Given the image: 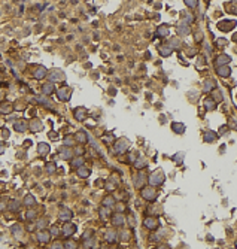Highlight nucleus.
<instances>
[{
  "instance_id": "obj_14",
  "label": "nucleus",
  "mask_w": 237,
  "mask_h": 249,
  "mask_svg": "<svg viewBox=\"0 0 237 249\" xmlns=\"http://www.w3.org/2000/svg\"><path fill=\"white\" fill-rule=\"evenodd\" d=\"M230 73H231V70H230V67H228L227 64H224V66H218V75H219V76H222V78H228Z\"/></svg>"
},
{
  "instance_id": "obj_46",
  "label": "nucleus",
  "mask_w": 237,
  "mask_h": 249,
  "mask_svg": "<svg viewBox=\"0 0 237 249\" xmlns=\"http://www.w3.org/2000/svg\"><path fill=\"white\" fill-rule=\"evenodd\" d=\"M176 163H182V160H184V154H176V157L173 158Z\"/></svg>"
},
{
  "instance_id": "obj_48",
  "label": "nucleus",
  "mask_w": 237,
  "mask_h": 249,
  "mask_svg": "<svg viewBox=\"0 0 237 249\" xmlns=\"http://www.w3.org/2000/svg\"><path fill=\"white\" fill-rule=\"evenodd\" d=\"M121 237H122V240H128V239H130V233H128V231H122V233H121Z\"/></svg>"
},
{
  "instance_id": "obj_38",
  "label": "nucleus",
  "mask_w": 237,
  "mask_h": 249,
  "mask_svg": "<svg viewBox=\"0 0 237 249\" xmlns=\"http://www.w3.org/2000/svg\"><path fill=\"white\" fill-rule=\"evenodd\" d=\"M97 243H96V239L94 237H90V239H85V242H84V246H96Z\"/></svg>"
},
{
  "instance_id": "obj_31",
  "label": "nucleus",
  "mask_w": 237,
  "mask_h": 249,
  "mask_svg": "<svg viewBox=\"0 0 237 249\" xmlns=\"http://www.w3.org/2000/svg\"><path fill=\"white\" fill-rule=\"evenodd\" d=\"M117 240V233L114 231V230H109L108 233H106V242L108 243H114Z\"/></svg>"
},
{
  "instance_id": "obj_50",
  "label": "nucleus",
  "mask_w": 237,
  "mask_h": 249,
  "mask_svg": "<svg viewBox=\"0 0 237 249\" xmlns=\"http://www.w3.org/2000/svg\"><path fill=\"white\" fill-rule=\"evenodd\" d=\"M105 140H106V142H111V143H112V142L115 140V137H114V134H109V136H106V137H105Z\"/></svg>"
},
{
  "instance_id": "obj_23",
  "label": "nucleus",
  "mask_w": 237,
  "mask_h": 249,
  "mask_svg": "<svg viewBox=\"0 0 237 249\" xmlns=\"http://www.w3.org/2000/svg\"><path fill=\"white\" fill-rule=\"evenodd\" d=\"M36 103H40V105H43V106H46V108H48V106H49V108L52 106V103L46 99L45 94H43V96H39V97H36Z\"/></svg>"
},
{
  "instance_id": "obj_21",
  "label": "nucleus",
  "mask_w": 237,
  "mask_h": 249,
  "mask_svg": "<svg viewBox=\"0 0 237 249\" xmlns=\"http://www.w3.org/2000/svg\"><path fill=\"white\" fill-rule=\"evenodd\" d=\"M42 93H43L45 96H51V94L54 93V85H52V84H43Z\"/></svg>"
},
{
  "instance_id": "obj_5",
  "label": "nucleus",
  "mask_w": 237,
  "mask_h": 249,
  "mask_svg": "<svg viewBox=\"0 0 237 249\" xmlns=\"http://www.w3.org/2000/svg\"><path fill=\"white\" fill-rule=\"evenodd\" d=\"M48 78H49L51 82H60V81L64 79V75H63L61 70H52V72H49Z\"/></svg>"
},
{
  "instance_id": "obj_12",
  "label": "nucleus",
  "mask_w": 237,
  "mask_h": 249,
  "mask_svg": "<svg viewBox=\"0 0 237 249\" xmlns=\"http://www.w3.org/2000/svg\"><path fill=\"white\" fill-rule=\"evenodd\" d=\"M234 26H236V21H221V23L218 24V27H219L221 30H224V32H228V30L234 29Z\"/></svg>"
},
{
  "instance_id": "obj_47",
  "label": "nucleus",
  "mask_w": 237,
  "mask_h": 249,
  "mask_svg": "<svg viewBox=\"0 0 237 249\" xmlns=\"http://www.w3.org/2000/svg\"><path fill=\"white\" fill-rule=\"evenodd\" d=\"M184 17H185V24H190V23H193V17L191 15H187V14H182Z\"/></svg>"
},
{
  "instance_id": "obj_22",
  "label": "nucleus",
  "mask_w": 237,
  "mask_h": 249,
  "mask_svg": "<svg viewBox=\"0 0 237 249\" xmlns=\"http://www.w3.org/2000/svg\"><path fill=\"white\" fill-rule=\"evenodd\" d=\"M24 205H26V206H29V208H32V206H35V205H36V199H35L32 194H27V196L24 197Z\"/></svg>"
},
{
  "instance_id": "obj_40",
  "label": "nucleus",
  "mask_w": 237,
  "mask_h": 249,
  "mask_svg": "<svg viewBox=\"0 0 237 249\" xmlns=\"http://www.w3.org/2000/svg\"><path fill=\"white\" fill-rule=\"evenodd\" d=\"M73 140H75V139H73L72 136H66V139H64V145H66V146H72V145H73Z\"/></svg>"
},
{
  "instance_id": "obj_44",
  "label": "nucleus",
  "mask_w": 237,
  "mask_h": 249,
  "mask_svg": "<svg viewBox=\"0 0 237 249\" xmlns=\"http://www.w3.org/2000/svg\"><path fill=\"white\" fill-rule=\"evenodd\" d=\"M36 218V212L35 210H29L27 212V219H35Z\"/></svg>"
},
{
  "instance_id": "obj_30",
  "label": "nucleus",
  "mask_w": 237,
  "mask_h": 249,
  "mask_svg": "<svg viewBox=\"0 0 237 249\" xmlns=\"http://www.w3.org/2000/svg\"><path fill=\"white\" fill-rule=\"evenodd\" d=\"M103 206H106V208H114V206H115V199H114L112 196L105 197V200H103Z\"/></svg>"
},
{
  "instance_id": "obj_10",
  "label": "nucleus",
  "mask_w": 237,
  "mask_h": 249,
  "mask_svg": "<svg viewBox=\"0 0 237 249\" xmlns=\"http://www.w3.org/2000/svg\"><path fill=\"white\" fill-rule=\"evenodd\" d=\"M36 237H38V240H39L40 243H48V242L51 240V233H48V231H45V230H40Z\"/></svg>"
},
{
  "instance_id": "obj_2",
  "label": "nucleus",
  "mask_w": 237,
  "mask_h": 249,
  "mask_svg": "<svg viewBox=\"0 0 237 249\" xmlns=\"http://www.w3.org/2000/svg\"><path fill=\"white\" fill-rule=\"evenodd\" d=\"M57 97H58V100H61V102H67L69 99H70V90H69V87H61L58 91H57Z\"/></svg>"
},
{
  "instance_id": "obj_35",
  "label": "nucleus",
  "mask_w": 237,
  "mask_h": 249,
  "mask_svg": "<svg viewBox=\"0 0 237 249\" xmlns=\"http://www.w3.org/2000/svg\"><path fill=\"white\" fill-rule=\"evenodd\" d=\"M81 166H84V157H81V155H78L76 158H73L72 160V167H81Z\"/></svg>"
},
{
  "instance_id": "obj_41",
  "label": "nucleus",
  "mask_w": 237,
  "mask_h": 249,
  "mask_svg": "<svg viewBox=\"0 0 237 249\" xmlns=\"http://www.w3.org/2000/svg\"><path fill=\"white\" fill-rule=\"evenodd\" d=\"M36 225H38L39 228H45V227L48 225V219H39V221L36 222Z\"/></svg>"
},
{
  "instance_id": "obj_3",
  "label": "nucleus",
  "mask_w": 237,
  "mask_h": 249,
  "mask_svg": "<svg viewBox=\"0 0 237 249\" xmlns=\"http://www.w3.org/2000/svg\"><path fill=\"white\" fill-rule=\"evenodd\" d=\"M58 155H60V158H63V160H69V158H72L73 157V149L70 148V146H63L60 151H58Z\"/></svg>"
},
{
  "instance_id": "obj_19",
  "label": "nucleus",
  "mask_w": 237,
  "mask_h": 249,
  "mask_svg": "<svg viewBox=\"0 0 237 249\" xmlns=\"http://www.w3.org/2000/svg\"><path fill=\"white\" fill-rule=\"evenodd\" d=\"M231 61V58H230V55H219L218 58H216V64L218 66H224V64H228Z\"/></svg>"
},
{
  "instance_id": "obj_29",
  "label": "nucleus",
  "mask_w": 237,
  "mask_h": 249,
  "mask_svg": "<svg viewBox=\"0 0 237 249\" xmlns=\"http://www.w3.org/2000/svg\"><path fill=\"white\" fill-rule=\"evenodd\" d=\"M85 111L82 109V108H78V109H75V118L78 120V121H84L85 120Z\"/></svg>"
},
{
  "instance_id": "obj_11",
  "label": "nucleus",
  "mask_w": 237,
  "mask_h": 249,
  "mask_svg": "<svg viewBox=\"0 0 237 249\" xmlns=\"http://www.w3.org/2000/svg\"><path fill=\"white\" fill-rule=\"evenodd\" d=\"M75 140L78 142L79 145H85L87 142H88V136H87V133L85 131H78L76 134H75Z\"/></svg>"
},
{
  "instance_id": "obj_32",
  "label": "nucleus",
  "mask_w": 237,
  "mask_h": 249,
  "mask_svg": "<svg viewBox=\"0 0 237 249\" xmlns=\"http://www.w3.org/2000/svg\"><path fill=\"white\" fill-rule=\"evenodd\" d=\"M157 35H158V38H166V36H169V29L164 27V26H160L157 30Z\"/></svg>"
},
{
  "instance_id": "obj_15",
  "label": "nucleus",
  "mask_w": 237,
  "mask_h": 249,
  "mask_svg": "<svg viewBox=\"0 0 237 249\" xmlns=\"http://www.w3.org/2000/svg\"><path fill=\"white\" fill-rule=\"evenodd\" d=\"M46 75H48V72H46V69H45L43 66L36 67V70H35V78H36V79H43Z\"/></svg>"
},
{
  "instance_id": "obj_43",
  "label": "nucleus",
  "mask_w": 237,
  "mask_h": 249,
  "mask_svg": "<svg viewBox=\"0 0 237 249\" xmlns=\"http://www.w3.org/2000/svg\"><path fill=\"white\" fill-rule=\"evenodd\" d=\"M185 5L190 8H196L197 6V0H185Z\"/></svg>"
},
{
  "instance_id": "obj_1",
  "label": "nucleus",
  "mask_w": 237,
  "mask_h": 249,
  "mask_svg": "<svg viewBox=\"0 0 237 249\" xmlns=\"http://www.w3.org/2000/svg\"><path fill=\"white\" fill-rule=\"evenodd\" d=\"M149 184L152 185V187H160V185H163V182H164V175H163V172H154V173H151V176H149Z\"/></svg>"
},
{
  "instance_id": "obj_20",
  "label": "nucleus",
  "mask_w": 237,
  "mask_h": 249,
  "mask_svg": "<svg viewBox=\"0 0 237 249\" xmlns=\"http://www.w3.org/2000/svg\"><path fill=\"white\" fill-rule=\"evenodd\" d=\"M14 130L18 131V133H23V131L27 130V124H26L24 121H17V123L14 124Z\"/></svg>"
},
{
  "instance_id": "obj_4",
  "label": "nucleus",
  "mask_w": 237,
  "mask_h": 249,
  "mask_svg": "<svg viewBox=\"0 0 237 249\" xmlns=\"http://www.w3.org/2000/svg\"><path fill=\"white\" fill-rule=\"evenodd\" d=\"M127 148H128V140L127 139H121L115 143V152L117 154H124L127 151Z\"/></svg>"
},
{
  "instance_id": "obj_8",
  "label": "nucleus",
  "mask_w": 237,
  "mask_h": 249,
  "mask_svg": "<svg viewBox=\"0 0 237 249\" xmlns=\"http://www.w3.org/2000/svg\"><path fill=\"white\" fill-rule=\"evenodd\" d=\"M76 233V225L75 224H70V222H66V225L63 227V234L64 236H73Z\"/></svg>"
},
{
  "instance_id": "obj_55",
  "label": "nucleus",
  "mask_w": 237,
  "mask_h": 249,
  "mask_svg": "<svg viewBox=\"0 0 237 249\" xmlns=\"http://www.w3.org/2000/svg\"><path fill=\"white\" fill-rule=\"evenodd\" d=\"M75 152H76L78 155H81V154H82V148H76V149H75Z\"/></svg>"
},
{
  "instance_id": "obj_52",
  "label": "nucleus",
  "mask_w": 237,
  "mask_h": 249,
  "mask_svg": "<svg viewBox=\"0 0 237 249\" xmlns=\"http://www.w3.org/2000/svg\"><path fill=\"white\" fill-rule=\"evenodd\" d=\"M142 164H145V161H143L142 158H139V161L136 163V167H137V169H142Z\"/></svg>"
},
{
  "instance_id": "obj_39",
  "label": "nucleus",
  "mask_w": 237,
  "mask_h": 249,
  "mask_svg": "<svg viewBox=\"0 0 237 249\" xmlns=\"http://www.w3.org/2000/svg\"><path fill=\"white\" fill-rule=\"evenodd\" d=\"M213 85H215V84L212 82V81H207V82L204 84V87H203V91H204V93H207V91H210V90H212V88H213Z\"/></svg>"
},
{
  "instance_id": "obj_49",
  "label": "nucleus",
  "mask_w": 237,
  "mask_h": 249,
  "mask_svg": "<svg viewBox=\"0 0 237 249\" xmlns=\"http://www.w3.org/2000/svg\"><path fill=\"white\" fill-rule=\"evenodd\" d=\"M64 246H66V248H76V243H75V242H66Z\"/></svg>"
},
{
  "instance_id": "obj_13",
  "label": "nucleus",
  "mask_w": 237,
  "mask_h": 249,
  "mask_svg": "<svg viewBox=\"0 0 237 249\" xmlns=\"http://www.w3.org/2000/svg\"><path fill=\"white\" fill-rule=\"evenodd\" d=\"M143 224H145V227L149 228V230H155V228H158V221L155 219V218H146V219L143 221Z\"/></svg>"
},
{
  "instance_id": "obj_27",
  "label": "nucleus",
  "mask_w": 237,
  "mask_h": 249,
  "mask_svg": "<svg viewBox=\"0 0 237 249\" xmlns=\"http://www.w3.org/2000/svg\"><path fill=\"white\" fill-rule=\"evenodd\" d=\"M111 208H106V206H103V208L100 209V218L102 219H108V218H111Z\"/></svg>"
},
{
  "instance_id": "obj_28",
  "label": "nucleus",
  "mask_w": 237,
  "mask_h": 249,
  "mask_svg": "<svg viewBox=\"0 0 237 249\" xmlns=\"http://www.w3.org/2000/svg\"><path fill=\"white\" fill-rule=\"evenodd\" d=\"M172 128H173V131L178 133V134H182V133L185 131V125L179 124V123H173V124H172Z\"/></svg>"
},
{
  "instance_id": "obj_53",
  "label": "nucleus",
  "mask_w": 237,
  "mask_h": 249,
  "mask_svg": "<svg viewBox=\"0 0 237 249\" xmlns=\"http://www.w3.org/2000/svg\"><path fill=\"white\" fill-rule=\"evenodd\" d=\"M216 43H218V45H225V43H227V41H225V39H218V41H216Z\"/></svg>"
},
{
  "instance_id": "obj_57",
  "label": "nucleus",
  "mask_w": 237,
  "mask_h": 249,
  "mask_svg": "<svg viewBox=\"0 0 237 249\" xmlns=\"http://www.w3.org/2000/svg\"><path fill=\"white\" fill-rule=\"evenodd\" d=\"M6 209V205L5 203H0V210H5Z\"/></svg>"
},
{
  "instance_id": "obj_16",
  "label": "nucleus",
  "mask_w": 237,
  "mask_h": 249,
  "mask_svg": "<svg viewBox=\"0 0 237 249\" xmlns=\"http://www.w3.org/2000/svg\"><path fill=\"white\" fill-rule=\"evenodd\" d=\"M49 151H51V148H49L48 143H39L38 145V152H39L40 155H48Z\"/></svg>"
},
{
  "instance_id": "obj_6",
  "label": "nucleus",
  "mask_w": 237,
  "mask_h": 249,
  "mask_svg": "<svg viewBox=\"0 0 237 249\" xmlns=\"http://www.w3.org/2000/svg\"><path fill=\"white\" fill-rule=\"evenodd\" d=\"M142 197L146 199V200H155L157 193H155L154 188H143V190H142Z\"/></svg>"
},
{
  "instance_id": "obj_45",
  "label": "nucleus",
  "mask_w": 237,
  "mask_h": 249,
  "mask_svg": "<svg viewBox=\"0 0 237 249\" xmlns=\"http://www.w3.org/2000/svg\"><path fill=\"white\" fill-rule=\"evenodd\" d=\"M12 233L14 234H21V227L20 225H14L12 227Z\"/></svg>"
},
{
  "instance_id": "obj_7",
  "label": "nucleus",
  "mask_w": 237,
  "mask_h": 249,
  "mask_svg": "<svg viewBox=\"0 0 237 249\" xmlns=\"http://www.w3.org/2000/svg\"><path fill=\"white\" fill-rule=\"evenodd\" d=\"M112 224H114L115 227H124V224H125L124 215H122V213H115V215H112Z\"/></svg>"
},
{
  "instance_id": "obj_24",
  "label": "nucleus",
  "mask_w": 237,
  "mask_h": 249,
  "mask_svg": "<svg viewBox=\"0 0 237 249\" xmlns=\"http://www.w3.org/2000/svg\"><path fill=\"white\" fill-rule=\"evenodd\" d=\"M90 169H87L85 166H81V167H78V176L79 178H88L90 176Z\"/></svg>"
},
{
  "instance_id": "obj_56",
  "label": "nucleus",
  "mask_w": 237,
  "mask_h": 249,
  "mask_svg": "<svg viewBox=\"0 0 237 249\" xmlns=\"http://www.w3.org/2000/svg\"><path fill=\"white\" fill-rule=\"evenodd\" d=\"M9 136V131L8 130H3V137H8Z\"/></svg>"
},
{
  "instance_id": "obj_17",
  "label": "nucleus",
  "mask_w": 237,
  "mask_h": 249,
  "mask_svg": "<svg viewBox=\"0 0 237 249\" xmlns=\"http://www.w3.org/2000/svg\"><path fill=\"white\" fill-rule=\"evenodd\" d=\"M42 128H43V124L40 123L39 120H35V121H32V124H30V130H32L33 133L42 131Z\"/></svg>"
},
{
  "instance_id": "obj_42",
  "label": "nucleus",
  "mask_w": 237,
  "mask_h": 249,
  "mask_svg": "<svg viewBox=\"0 0 237 249\" xmlns=\"http://www.w3.org/2000/svg\"><path fill=\"white\" fill-rule=\"evenodd\" d=\"M216 99V102H221L222 100V94L219 91H213V100Z\"/></svg>"
},
{
  "instance_id": "obj_33",
  "label": "nucleus",
  "mask_w": 237,
  "mask_h": 249,
  "mask_svg": "<svg viewBox=\"0 0 237 249\" xmlns=\"http://www.w3.org/2000/svg\"><path fill=\"white\" fill-rule=\"evenodd\" d=\"M204 106H206L207 111H212V109L216 108V102H215L213 99H212V100H210V99H206V100H204Z\"/></svg>"
},
{
  "instance_id": "obj_9",
  "label": "nucleus",
  "mask_w": 237,
  "mask_h": 249,
  "mask_svg": "<svg viewBox=\"0 0 237 249\" xmlns=\"http://www.w3.org/2000/svg\"><path fill=\"white\" fill-rule=\"evenodd\" d=\"M72 216H73V212H72L70 209H66V208L60 209V215H58V218H60L61 221H69V219H72Z\"/></svg>"
},
{
  "instance_id": "obj_34",
  "label": "nucleus",
  "mask_w": 237,
  "mask_h": 249,
  "mask_svg": "<svg viewBox=\"0 0 237 249\" xmlns=\"http://www.w3.org/2000/svg\"><path fill=\"white\" fill-rule=\"evenodd\" d=\"M11 112H12V106H11V105H8V103L0 105V114L8 115V114H11Z\"/></svg>"
},
{
  "instance_id": "obj_18",
  "label": "nucleus",
  "mask_w": 237,
  "mask_h": 249,
  "mask_svg": "<svg viewBox=\"0 0 237 249\" xmlns=\"http://www.w3.org/2000/svg\"><path fill=\"white\" fill-rule=\"evenodd\" d=\"M188 33H190V27H188V24L182 23V24L178 27V35H179V36H187Z\"/></svg>"
},
{
  "instance_id": "obj_37",
  "label": "nucleus",
  "mask_w": 237,
  "mask_h": 249,
  "mask_svg": "<svg viewBox=\"0 0 237 249\" xmlns=\"http://www.w3.org/2000/svg\"><path fill=\"white\" fill-rule=\"evenodd\" d=\"M20 208H21V203H20V202H17V200L11 202V205H9V209H11V210H14V212H17Z\"/></svg>"
},
{
  "instance_id": "obj_54",
  "label": "nucleus",
  "mask_w": 237,
  "mask_h": 249,
  "mask_svg": "<svg viewBox=\"0 0 237 249\" xmlns=\"http://www.w3.org/2000/svg\"><path fill=\"white\" fill-rule=\"evenodd\" d=\"M51 234H58V228H57V227H54V228L51 230Z\"/></svg>"
},
{
  "instance_id": "obj_26",
  "label": "nucleus",
  "mask_w": 237,
  "mask_h": 249,
  "mask_svg": "<svg viewBox=\"0 0 237 249\" xmlns=\"http://www.w3.org/2000/svg\"><path fill=\"white\" fill-rule=\"evenodd\" d=\"M215 139H216V133H215V131H206L204 136H203V140L207 142V143L212 142V140H215Z\"/></svg>"
},
{
  "instance_id": "obj_25",
  "label": "nucleus",
  "mask_w": 237,
  "mask_h": 249,
  "mask_svg": "<svg viewBox=\"0 0 237 249\" xmlns=\"http://www.w3.org/2000/svg\"><path fill=\"white\" fill-rule=\"evenodd\" d=\"M172 51H173V48H172L170 45H164V46L160 48V52H161L163 57H169V55L172 54Z\"/></svg>"
},
{
  "instance_id": "obj_36",
  "label": "nucleus",
  "mask_w": 237,
  "mask_h": 249,
  "mask_svg": "<svg viewBox=\"0 0 237 249\" xmlns=\"http://www.w3.org/2000/svg\"><path fill=\"white\" fill-rule=\"evenodd\" d=\"M45 170H46L48 175H52V173L55 172V164H54V163H48V164L45 166Z\"/></svg>"
},
{
  "instance_id": "obj_51",
  "label": "nucleus",
  "mask_w": 237,
  "mask_h": 249,
  "mask_svg": "<svg viewBox=\"0 0 237 249\" xmlns=\"http://www.w3.org/2000/svg\"><path fill=\"white\" fill-rule=\"evenodd\" d=\"M93 236V231H87V233H84V236H82V239L85 240V239H90Z\"/></svg>"
}]
</instances>
